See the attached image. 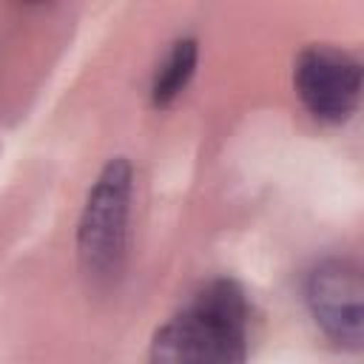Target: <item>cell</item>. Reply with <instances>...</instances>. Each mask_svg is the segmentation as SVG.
I'll return each instance as SVG.
<instances>
[{
	"instance_id": "6da1fadb",
	"label": "cell",
	"mask_w": 364,
	"mask_h": 364,
	"mask_svg": "<svg viewBox=\"0 0 364 364\" xmlns=\"http://www.w3.org/2000/svg\"><path fill=\"white\" fill-rule=\"evenodd\" d=\"M247 299L233 279L208 282L151 344V364H245Z\"/></svg>"
},
{
	"instance_id": "7a4b0ae2",
	"label": "cell",
	"mask_w": 364,
	"mask_h": 364,
	"mask_svg": "<svg viewBox=\"0 0 364 364\" xmlns=\"http://www.w3.org/2000/svg\"><path fill=\"white\" fill-rule=\"evenodd\" d=\"M131 165L128 159H111L97 176L82 219L77 230V247L82 270L102 282L114 279L122 267L125 236H128V208H131Z\"/></svg>"
},
{
	"instance_id": "3957f363",
	"label": "cell",
	"mask_w": 364,
	"mask_h": 364,
	"mask_svg": "<svg viewBox=\"0 0 364 364\" xmlns=\"http://www.w3.org/2000/svg\"><path fill=\"white\" fill-rule=\"evenodd\" d=\"M296 91L304 108L330 125L347 122L361 100V63L333 46H310L296 60Z\"/></svg>"
},
{
	"instance_id": "5b68a950",
	"label": "cell",
	"mask_w": 364,
	"mask_h": 364,
	"mask_svg": "<svg viewBox=\"0 0 364 364\" xmlns=\"http://www.w3.org/2000/svg\"><path fill=\"white\" fill-rule=\"evenodd\" d=\"M196 57H199V48H196V40H176L173 48L168 51L165 63L159 65L156 77H154V85H151V102L156 108H168L191 82L193 71H196Z\"/></svg>"
},
{
	"instance_id": "277c9868",
	"label": "cell",
	"mask_w": 364,
	"mask_h": 364,
	"mask_svg": "<svg viewBox=\"0 0 364 364\" xmlns=\"http://www.w3.org/2000/svg\"><path fill=\"white\" fill-rule=\"evenodd\" d=\"M307 307L327 338L341 347H361L364 284L353 262L330 259L318 264L307 279Z\"/></svg>"
}]
</instances>
